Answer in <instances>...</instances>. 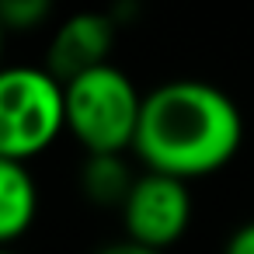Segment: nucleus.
I'll return each mask as SVG.
<instances>
[{
  "instance_id": "obj_11",
  "label": "nucleus",
  "mask_w": 254,
  "mask_h": 254,
  "mask_svg": "<svg viewBox=\"0 0 254 254\" xmlns=\"http://www.w3.org/2000/svg\"><path fill=\"white\" fill-rule=\"evenodd\" d=\"M4 254H18V251H4Z\"/></svg>"
},
{
  "instance_id": "obj_4",
  "label": "nucleus",
  "mask_w": 254,
  "mask_h": 254,
  "mask_svg": "<svg viewBox=\"0 0 254 254\" xmlns=\"http://www.w3.org/2000/svg\"><path fill=\"white\" fill-rule=\"evenodd\" d=\"M122 223H126V237L136 244H146L153 251L174 247L191 223L188 181L153 174V171L139 174L122 205Z\"/></svg>"
},
{
  "instance_id": "obj_9",
  "label": "nucleus",
  "mask_w": 254,
  "mask_h": 254,
  "mask_svg": "<svg viewBox=\"0 0 254 254\" xmlns=\"http://www.w3.org/2000/svg\"><path fill=\"white\" fill-rule=\"evenodd\" d=\"M223 254H254V223H244L230 233Z\"/></svg>"
},
{
  "instance_id": "obj_1",
  "label": "nucleus",
  "mask_w": 254,
  "mask_h": 254,
  "mask_svg": "<svg viewBox=\"0 0 254 254\" xmlns=\"http://www.w3.org/2000/svg\"><path fill=\"white\" fill-rule=\"evenodd\" d=\"M244 139L233 98L205 80H171L143 98L136 157L146 171L178 181L223 171Z\"/></svg>"
},
{
  "instance_id": "obj_7",
  "label": "nucleus",
  "mask_w": 254,
  "mask_h": 254,
  "mask_svg": "<svg viewBox=\"0 0 254 254\" xmlns=\"http://www.w3.org/2000/svg\"><path fill=\"white\" fill-rule=\"evenodd\" d=\"M132 185H136V178H132L129 164L122 160V153L87 157V164L80 171V188L94 205H126Z\"/></svg>"
},
{
  "instance_id": "obj_5",
  "label": "nucleus",
  "mask_w": 254,
  "mask_h": 254,
  "mask_svg": "<svg viewBox=\"0 0 254 254\" xmlns=\"http://www.w3.org/2000/svg\"><path fill=\"white\" fill-rule=\"evenodd\" d=\"M115 46V21L112 14H98V11H80L73 18H66L46 53V70L60 80L70 84L98 66H108V53Z\"/></svg>"
},
{
  "instance_id": "obj_2",
  "label": "nucleus",
  "mask_w": 254,
  "mask_h": 254,
  "mask_svg": "<svg viewBox=\"0 0 254 254\" xmlns=\"http://www.w3.org/2000/svg\"><path fill=\"white\" fill-rule=\"evenodd\" d=\"M66 87V132L87 150L98 153H122L132 150L143 115V98L136 84L119 66H98Z\"/></svg>"
},
{
  "instance_id": "obj_8",
  "label": "nucleus",
  "mask_w": 254,
  "mask_h": 254,
  "mask_svg": "<svg viewBox=\"0 0 254 254\" xmlns=\"http://www.w3.org/2000/svg\"><path fill=\"white\" fill-rule=\"evenodd\" d=\"M53 14V0H0V18L11 32H32Z\"/></svg>"
},
{
  "instance_id": "obj_10",
  "label": "nucleus",
  "mask_w": 254,
  "mask_h": 254,
  "mask_svg": "<svg viewBox=\"0 0 254 254\" xmlns=\"http://www.w3.org/2000/svg\"><path fill=\"white\" fill-rule=\"evenodd\" d=\"M94 254H164V251H153V247H146V244H136V240H115V244H105L101 251H94Z\"/></svg>"
},
{
  "instance_id": "obj_6",
  "label": "nucleus",
  "mask_w": 254,
  "mask_h": 254,
  "mask_svg": "<svg viewBox=\"0 0 254 254\" xmlns=\"http://www.w3.org/2000/svg\"><path fill=\"white\" fill-rule=\"evenodd\" d=\"M39 216V188L21 160H0V240L14 244Z\"/></svg>"
},
{
  "instance_id": "obj_3",
  "label": "nucleus",
  "mask_w": 254,
  "mask_h": 254,
  "mask_svg": "<svg viewBox=\"0 0 254 254\" xmlns=\"http://www.w3.org/2000/svg\"><path fill=\"white\" fill-rule=\"evenodd\" d=\"M66 129V87L46 66L0 73V157L32 160Z\"/></svg>"
}]
</instances>
